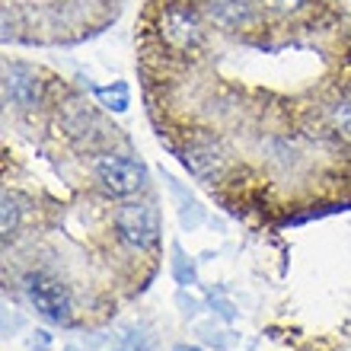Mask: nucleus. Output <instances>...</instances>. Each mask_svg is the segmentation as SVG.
I'll return each instance as SVG.
<instances>
[{
  "label": "nucleus",
  "mask_w": 351,
  "mask_h": 351,
  "mask_svg": "<svg viewBox=\"0 0 351 351\" xmlns=\"http://www.w3.org/2000/svg\"><path fill=\"white\" fill-rule=\"evenodd\" d=\"M23 291H26V300L36 306V313L48 323H67L71 319V291H67L58 278L45 275V271H32V275L23 278Z\"/></svg>",
  "instance_id": "1"
},
{
  "label": "nucleus",
  "mask_w": 351,
  "mask_h": 351,
  "mask_svg": "<svg viewBox=\"0 0 351 351\" xmlns=\"http://www.w3.org/2000/svg\"><path fill=\"white\" fill-rule=\"evenodd\" d=\"M115 230L134 250H150L160 240V214L150 202H125L115 211Z\"/></svg>",
  "instance_id": "2"
},
{
  "label": "nucleus",
  "mask_w": 351,
  "mask_h": 351,
  "mask_svg": "<svg viewBox=\"0 0 351 351\" xmlns=\"http://www.w3.org/2000/svg\"><path fill=\"white\" fill-rule=\"evenodd\" d=\"M96 179L109 195L125 198V195H134L147 185V169H144V163L121 157V154H102L96 160Z\"/></svg>",
  "instance_id": "3"
},
{
  "label": "nucleus",
  "mask_w": 351,
  "mask_h": 351,
  "mask_svg": "<svg viewBox=\"0 0 351 351\" xmlns=\"http://www.w3.org/2000/svg\"><path fill=\"white\" fill-rule=\"evenodd\" d=\"M160 38L173 51H192L202 45V23L189 7H167L160 16Z\"/></svg>",
  "instance_id": "4"
},
{
  "label": "nucleus",
  "mask_w": 351,
  "mask_h": 351,
  "mask_svg": "<svg viewBox=\"0 0 351 351\" xmlns=\"http://www.w3.org/2000/svg\"><path fill=\"white\" fill-rule=\"evenodd\" d=\"M7 96L16 106H32L38 99V80L23 64H10L7 67Z\"/></svg>",
  "instance_id": "5"
},
{
  "label": "nucleus",
  "mask_w": 351,
  "mask_h": 351,
  "mask_svg": "<svg viewBox=\"0 0 351 351\" xmlns=\"http://www.w3.org/2000/svg\"><path fill=\"white\" fill-rule=\"evenodd\" d=\"M208 16L223 29H240L250 19V0H208Z\"/></svg>",
  "instance_id": "6"
},
{
  "label": "nucleus",
  "mask_w": 351,
  "mask_h": 351,
  "mask_svg": "<svg viewBox=\"0 0 351 351\" xmlns=\"http://www.w3.org/2000/svg\"><path fill=\"white\" fill-rule=\"evenodd\" d=\"M185 167L192 169L195 176H202V179H211V176L221 173L223 157L214 147H192L185 154Z\"/></svg>",
  "instance_id": "7"
},
{
  "label": "nucleus",
  "mask_w": 351,
  "mask_h": 351,
  "mask_svg": "<svg viewBox=\"0 0 351 351\" xmlns=\"http://www.w3.org/2000/svg\"><path fill=\"white\" fill-rule=\"evenodd\" d=\"M326 125L342 141H351V99H339L326 109Z\"/></svg>",
  "instance_id": "8"
},
{
  "label": "nucleus",
  "mask_w": 351,
  "mask_h": 351,
  "mask_svg": "<svg viewBox=\"0 0 351 351\" xmlns=\"http://www.w3.org/2000/svg\"><path fill=\"white\" fill-rule=\"evenodd\" d=\"M96 99L106 106V109H112V112H125L131 106V93H128V86L125 84H115V86H96Z\"/></svg>",
  "instance_id": "9"
},
{
  "label": "nucleus",
  "mask_w": 351,
  "mask_h": 351,
  "mask_svg": "<svg viewBox=\"0 0 351 351\" xmlns=\"http://www.w3.org/2000/svg\"><path fill=\"white\" fill-rule=\"evenodd\" d=\"M16 223H19L16 202H13L10 195H3V233H7V237H13V233H16Z\"/></svg>",
  "instance_id": "10"
},
{
  "label": "nucleus",
  "mask_w": 351,
  "mask_h": 351,
  "mask_svg": "<svg viewBox=\"0 0 351 351\" xmlns=\"http://www.w3.org/2000/svg\"><path fill=\"white\" fill-rule=\"evenodd\" d=\"M173 268H176V278H179V285H192V281H195V271H192V265H185L182 250H176V262H173Z\"/></svg>",
  "instance_id": "11"
},
{
  "label": "nucleus",
  "mask_w": 351,
  "mask_h": 351,
  "mask_svg": "<svg viewBox=\"0 0 351 351\" xmlns=\"http://www.w3.org/2000/svg\"><path fill=\"white\" fill-rule=\"evenodd\" d=\"M262 3L275 13H294V10L304 7V0H262Z\"/></svg>",
  "instance_id": "12"
},
{
  "label": "nucleus",
  "mask_w": 351,
  "mask_h": 351,
  "mask_svg": "<svg viewBox=\"0 0 351 351\" xmlns=\"http://www.w3.org/2000/svg\"><path fill=\"white\" fill-rule=\"evenodd\" d=\"M176 351H202V348H195V345H179Z\"/></svg>",
  "instance_id": "13"
}]
</instances>
